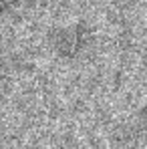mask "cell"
<instances>
[{
    "label": "cell",
    "mask_w": 147,
    "mask_h": 149,
    "mask_svg": "<svg viewBox=\"0 0 147 149\" xmlns=\"http://www.w3.org/2000/svg\"><path fill=\"white\" fill-rule=\"evenodd\" d=\"M36 0H0V16L2 18H22L34 8Z\"/></svg>",
    "instance_id": "obj_3"
},
{
    "label": "cell",
    "mask_w": 147,
    "mask_h": 149,
    "mask_svg": "<svg viewBox=\"0 0 147 149\" xmlns=\"http://www.w3.org/2000/svg\"><path fill=\"white\" fill-rule=\"evenodd\" d=\"M111 145L117 149H145L147 147V105L137 109L125 121L115 125L109 133Z\"/></svg>",
    "instance_id": "obj_2"
},
{
    "label": "cell",
    "mask_w": 147,
    "mask_h": 149,
    "mask_svg": "<svg viewBox=\"0 0 147 149\" xmlns=\"http://www.w3.org/2000/svg\"><path fill=\"white\" fill-rule=\"evenodd\" d=\"M49 49L63 61H79L95 45V30L85 20L52 26L47 34Z\"/></svg>",
    "instance_id": "obj_1"
}]
</instances>
